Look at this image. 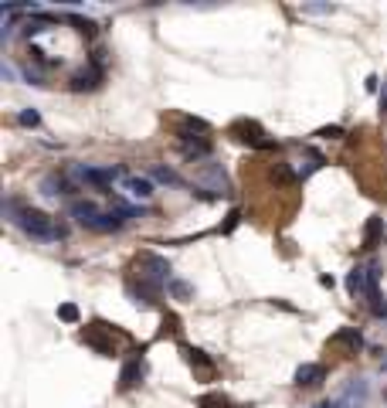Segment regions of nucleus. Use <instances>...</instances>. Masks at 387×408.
<instances>
[{
  "mask_svg": "<svg viewBox=\"0 0 387 408\" xmlns=\"http://www.w3.org/2000/svg\"><path fill=\"white\" fill-rule=\"evenodd\" d=\"M68 211H72V218L78 225L88 228V232H116V228H122L126 218L136 214V207H129V204H122L116 211H99L92 201H68Z\"/></svg>",
  "mask_w": 387,
  "mask_h": 408,
  "instance_id": "nucleus-1",
  "label": "nucleus"
},
{
  "mask_svg": "<svg viewBox=\"0 0 387 408\" xmlns=\"http://www.w3.org/2000/svg\"><path fill=\"white\" fill-rule=\"evenodd\" d=\"M3 207L14 214V221L21 225V232H28L31 239L55 242V239H65V235H68V228H65V225H58L55 218H48V214H44V211H38V207H17V201H7Z\"/></svg>",
  "mask_w": 387,
  "mask_h": 408,
  "instance_id": "nucleus-2",
  "label": "nucleus"
},
{
  "mask_svg": "<svg viewBox=\"0 0 387 408\" xmlns=\"http://www.w3.org/2000/svg\"><path fill=\"white\" fill-rule=\"evenodd\" d=\"M136 269H140L143 289H150L153 296L170 283V262H167L163 255H156V252H143V255L136 259Z\"/></svg>",
  "mask_w": 387,
  "mask_h": 408,
  "instance_id": "nucleus-3",
  "label": "nucleus"
},
{
  "mask_svg": "<svg viewBox=\"0 0 387 408\" xmlns=\"http://www.w3.org/2000/svg\"><path fill=\"white\" fill-rule=\"evenodd\" d=\"M232 136L241 143H252V147H272V140H265V129L255 120H238L232 126Z\"/></svg>",
  "mask_w": 387,
  "mask_h": 408,
  "instance_id": "nucleus-4",
  "label": "nucleus"
},
{
  "mask_svg": "<svg viewBox=\"0 0 387 408\" xmlns=\"http://www.w3.org/2000/svg\"><path fill=\"white\" fill-rule=\"evenodd\" d=\"M143 351H147V347L133 351V358L119 371V388H122V391H129V388H136V384L143 381Z\"/></svg>",
  "mask_w": 387,
  "mask_h": 408,
  "instance_id": "nucleus-5",
  "label": "nucleus"
},
{
  "mask_svg": "<svg viewBox=\"0 0 387 408\" xmlns=\"http://www.w3.org/2000/svg\"><path fill=\"white\" fill-rule=\"evenodd\" d=\"M102 75H106V72H102V62H95V58H92V62H88L85 68H78L75 75H72V89H75V92H88V89H99Z\"/></svg>",
  "mask_w": 387,
  "mask_h": 408,
  "instance_id": "nucleus-6",
  "label": "nucleus"
},
{
  "mask_svg": "<svg viewBox=\"0 0 387 408\" xmlns=\"http://www.w3.org/2000/svg\"><path fill=\"white\" fill-rule=\"evenodd\" d=\"M364 402H367V381L364 378H353L347 388H343V395L337 398L340 408H364Z\"/></svg>",
  "mask_w": 387,
  "mask_h": 408,
  "instance_id": "nucleus-7",
  "label": "nucleus"
},
{
  "mask_svg": "<svg viewBox=\"0 0 387 408\" xmlns=\"http://www.w3.org/2000/svg\"><path fill=\"white\" fill-rule=\"evenodd\" d=\"M347 293L350 296H367L370 293V276H367V266H357L347 272Z\"/></svg>",
  "mask_w": 387,
  "mask_h": 408,
  "instance_id": "nucleus-8",
  "label": "nucleus"
},
{
  "mask_svg": "<svg viewBox=\"0 0 387 408\" xmlns=\"http://www.w3.org/2000/svg\"><path fill=\"white\" fill-rule=\"evenodd\" d=\"M333 347H347V354H357L364 347V333L357 326H343L337 337H333Z\"/></svg>",
  "mask_w": 387,
  "mask_h": 408,
  "instance_id": "nucleus-9",
  "label": "nucleus"
},
{
  "mask_svg": "<svg viewBox=\"0 0 387 408\" xmlns=\"http://www.w3.org/2000/svg\"><path fill=\"white\" fill-rule=\"evenodd\" d=\"M323 378H326V367L323 364H303L296 371V384H299V388H316Z\"/></svg>",
  "mask_w": 387,
  "mask_h": 408,
  "instance_id": "nucleus-10",
  "label": "nucleus"
},
{
  "mask_svg": "<svg viewBox=\"0 0 387 408\" xmlns=\"http://www.w3.org/2000/svg\"><path fill=\"white\" fill-rule=\"evenodd\" d=\"M122 187H126L133 198H143V201L153 194V184H150L147 177H133V174H126V177H122Z\"/></svg>",
  "mask_w": 387,
  "mask_h": 408,
  "instance_id": "nucleus-11",
  "label": "nucleus"
},
{
  "mask_svg": "<svg viewBox=\"0 0 387 408\" xmlns=\"http://www.w3.org/2000/svg\"><path fill=\"white\" fill-rule=\"evenodd\" d=\"M41 191H44L48 198H58V194H72V191H78V187L75 184H68L65 177H55V174H51V177L41 180Z\"/></svg>",
  "mask_w": 387,
  "mask_h": 408,
  "instance_id": "nucleus-12",
  "label": "nucleus"
},
{
  "mask_svg": "<svg viewBox=\"0 0 387 408\" xmlns=\"http://www.w3.org/2000/svg\"><path fill=\"white\" fill-rule=\"evenodd\" d=\"M381 235H384V218H370L367 228H364V248H377L381 245Z\"/></svg>",
  "mask_w": 387,
  "mask_h": 408,
  "instance_id": "nucleus-13",
  "label": "nucleus"
},
{
  "mask_svg": "<svg viewBox=\"0 0 387 408\" xmlns=\"http://www.w3.org/2000/svg\"><path fill=\"white\" fill-rule=\"evenodd\" d=\"M184 358H187V364L191 367H204V371H211V358L204 354V351H197V347H184Z\"/></svg>",
  "mask_w": 387,
  "mask_h": 408,
  "instance_id": "nucleus-14",
  "label": "nucleus"
},
{
  "mask_svg": "<svg viewBox=\"0 0 387 408\" xmlns=\"http://www.w3.org/2000/svg\"><path fill=\"white\" fill-rule=\"evenodd\" d=\"M153 177L160 184H173V187H180L184 180H180V174L177 170H170V167H153Z\"/></svg>",
  "mask_w": 387,
  "mask_h": 408,
  "instance_id": "nucleus-15",
  "label": "nucleus"
},
{
  "mask_svg": "<svg viewBox=\"0 0 387 408\" xmlns=\"http://www.w3.org/2000/svg\"><path fill=\"white\" fill-rule=\"evenodd\" d=\"M65 21L75 24V31H82V35H95V21H88V17H82V14H65Z\"/></svg>",
  "mask_w": 387,
  "mask_h": 408,
  "instance_id": "nucleus-16",
  "label": "nucleus"
},
{
  "mask_svg": "<svg viewBox=\"0 0 387 408\" xmlns=\"http://www.w3.org/2000/svg\"><path fill=\"white\" fill-rule=\"evenodd\" d=\"M197 408H232V402H228L225 395H204V398L197 402Z\"/></svg>",
  "mask_w": 387,
  "mask_h": 408,
  "instance_id": "nucleus-17",
  "label": "nucleus"
},
{
  "mask_svg": "<svg viewBox=\"0 0 387 408\" xmlns=\"http://www.w3.org/2000/svg\"><path fill=\"white\" fill-rule=\"evenodd\" d=\"M58 317H62L65 324H75V320H78V310L72 306V303H65V306H58Z\"/></svg>",
  "mask_w": 387,
  "mask_h": 408,
  "instance_id": "nucleus-18",
  "label": "nucleus"
},
{
  "mask_svg": "<svg viewBox=\"0 0 387 408\" xmlns=\"http://www.w3.org/2000/svg\"><path fill=\"white\" fill-rule=\"evenodd\" d=\"M170 293H173L177 299H187V296H191V286L180 283V279H173V283H170Z\"/></svg>",
  "mask_w": 387,
  "mask_h": 408,
  "instance_id": "nucleus-19",
  "label": "nucleus"
},
{
  "mask_svg": "<svg viewBox=\"0 0 387 408\" xmlns=\"http://www.w3.org/2000/svg\"><path fill=\"white\" fill-rule=\"evenodd\" d=\"M17 122H21V126H38V122H41V116L35 113V109H24V113H21V120H17Z\"/></svg>",
  "mask_w": 387,
  "mask_h": 408,
  "instance_id": "nucleus-20",
  "label": "nucleus"
},
{
  "mask_svg": "<svg viewBox=\"0 0 387 408\" xmlns=\"http://www.w3.org/2000/svg\"><path fill=\"white\" fill-rule=\"evenodd\" d=\"M312 408H340L337 402H319V405H312Z\"/></svg>",
  "mask_w": 387,
  "mask_h": 408,
  "instance_id": "nucleus-21",
  "label": "nucleus"
},
{
  "mask_svg": "<svg viewBox=\"0 0 387 408\" xmlns=\"http://www.w3.org/2000/svg\"><path fill=\"white\" fill-rule=\"evenodd\" d=\"M381 371H384V374H387V358H384V364H381Z\"/></svg>",
  "mask_w": 387,
  "mask_h": 408,
  "instance_id": "nucleus-22",
  "label": "nucleus"
}]
</instances>
